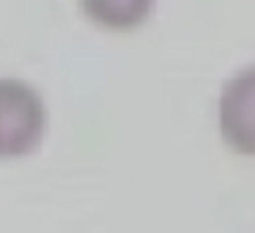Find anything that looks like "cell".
<instances>
[{
    "label": "cell",
    "mask_w": 255,
    "mask_h": 233,
    "mask_svg": "<svg viewBox=\"0 0 255 233\" xmlns=\"http://www.w3.org/2000/svg\"><path fill=\"white\" fill-rule=\"evenodd\" d=\"M47 132V107L33 85L14 77L0 80V159L33 154Z\"/></svg>",
    "instance_id": "6da1fadb"
},
{
    "label": "cell",
    "mask_w": 255,
    "mask_h": 233,
    "mask_svg": "<svg viewBox=\"0 0 255 233\" xmlns=\"http://www.w3.org/2000/svg\"><path fill=\"white\" fill-rule=\"evenodd\" d=\"M217 126L225 148L255 159V63L225 80L217 102Z\"/></svg>",
    "instance_id": "7a4b0ae2"
},
{
    "label": "cell",
    "mask_w": 255,
    "mask_h": 233,
    "mask_svg": "<svg viewBox=\"0 0 255 233\" xmlns=\"http://www.w3.org/2000/svg\"><path fill=\"white\" fill-rule=\"evenodd\" d=\"M80 6L96 28L129 33L151 19L156 0H80Z\"/></svg>",
    "instance_id": "3957f363"
}]
</instances>
